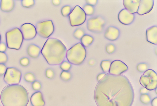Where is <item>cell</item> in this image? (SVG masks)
<instances>
[{"label":"cell","instance_id":"1","mask_svg":"<svg viewBox=\"0 0 157 106\" xmlns=\"http://www.w3.org/2000/svg\"><path fill=\"white\" fill-rule=\"evenodd\" d=\"M94 96L98 106H132L135 93L126 76L108 73L98 82Z\"/></svg>","mask_w":157,"mask_h":106},{"label":"cell","instance_id":"2","mask_svg":"<svg viewBox=\"0 0 157 106\" xmlns=\"http://www.w3.org/2000/svg\"><path fill=\"white\" fill-rule=\"evenodd\" d=\"M0 98L4 106H27L29 96L25 87L14 84L8 85L4 88Z\"/></svg>","mask_w":157,"mask_h":106},{"label":"cell","instance_id":"3","mask_svg":"<svg viewBox=\"0 0 157 106\" xmlns=\"http://www.w3.org/2000/svg\"><path fill=\"white\" fill-rule=\"evenodd\" d=\"M41 52L49 65H56L63 62L66 56L67 49L59 40L50 38L44 44Z\"/></svg>","mask_w":157,"mask_h":106},{"label":"cell","instance_id":"4","mask_svg":"<svg viewBox=\"0 0 157 106\" xmlns=\"http://www.w3.org/2000/svg\"><path fill=\"white\" fill-rule=\"evenodd\" d=\"M86 55L85 47L81 43H78L67 51L66 57L71 64L78 65L83 62Z\"/></svg>","mask_w":157,"mask_h":106},{"label":"cell","instance_id":"5","mask_svg":"<svg viewBox=\"0 0 157 106\" xmlns=\"http://www.w3.org/2000/svg\"><path fill=\"white\" fill-rule=\"evenodd\" d=\"M23 39L22 34L20 30L18 28L12 29L6 34V44L10 49H20Z\"/></svg>","mask_w":157,"mask_h":106},{"label":"cell","instance_id":"6","mask_svg":"<svg viewBox=\"0 0 157 106\" xmlns=\"http://www.w3.org/2000/svg\"><path fill=\"white\" fill-rule=\"evenodd\" d=\"M140 84L148 90L155 89L157 87V75L151 69L147 70L140 79Z\"/></svg>","mask_w":157,"mask_h":106},{"label":"cell","instance_id":"7","mask_svg":"<svg viewBox=\"0 0 157 106\" xmlns=\"http://www.w3.org/2000/svg\"><path fill=\"white\" fill-rule=\"evenodd\" d=\"M86 17L83 9L78 5L74 8L69 15L70 24L72 26L82 24L86 21Z\"/></svg>","mask_w":157,"mask_h":106},{"label":"cell","instance_id":"8","mask_svg":"<svg viewBox=\"0 0 157 106\" xmlns=\"http://www.w3.org/2000/svg\"><path fill=\"white\" fill-rule=\"evenodd\" d=\"M36 28L37 33L44 38H48L54 31V26L51 20L39 22Z\"/></svg>","mask_w":157,"mask_h":106},{"label":"cell","instance_id":"9","mask_svg":"<svg viewBox=\"0 0 157 106\" xmlns=\"http://www.w3.org/2000/svg\"><path fill=\"white\" fill-rule=\"evenodd\" d=\"M21 77V73L19 70L14 68H8L4 75V80L9 85L18 84Z\"/></svg>","mask_w":157,"mask_h":106},{"label":"cell","instance_id":"10","mask_svg":"<svg viewBox=\"0 0 157 106\" xmlns=\"http://www.w3.org/2000/svg\"><path fill=\"white\" fill-rule=\"evenodd\" d=\"M105 23L104 19L100 16L91 18L87 21V29L91 32L100 33L102 31Z\"/></svg>","mask_w":157,"mask_h":106},{"label":"cell","instance_id":"11","mask_svg":"<svg viewBox=\"0 0 157 106\" xmlns=\"http://www.w3.org/2000/svg\"><path fill=\"white\" fill-rule=\"evenodd\" d=\"M20 30L24 39L25 40H30L33 39L37 34L35 26L30 23L23 24L21 26Z\"/></svg>","mask_w":157,"mask_h":106},{"label":"cell","instance_id":"12","mask_svg":"<svg viewBox=\"0 0 157 106\" xmlns=\"http://www.w3.org/2000/svg\"><path fill=\"white\" fill-rule=\"evenodd\" d=\"M127 65L119 60H116L111 62L109 73L115 75H121L128 69Z\"/></svg>","mask_w":157,"mask_h":106},{"label":"cell","instance_id":"13","mask_svg":"<svg viewBox=\"0 0 157 106\" xmlns=\"http://www.w3.org/2000/svg\"><path fill=\"white\" fill-rule=\"evenodd\" d=\"M153 0H140L137 14L142 16L150 12L154 6Z\"/></svg>","mask_w":157,"mask_h":106},{"label":"cell","instance_id":"14","mask_svg":"<svg viewBox=\"0 0 157 106\" xmlns=\"http://www.w3.org/2000/svg\"><path fill=\"white\" fill-rule=\"evenodd\" d=\"M118 18L119 22L125 25L131 24L134 21L135 16L125 9L122 10L119 13Z\"/></svg>","mask_w":157,"mask_h":106},{"label":"cell","instance_id":"15","mask_svg":"<svg viewBox=\"0 0 157 106\" xmlns=\"http://www.w3.org/2000/svg\"><path fill=\"white\" fill-rule=\"evenodd\" d=\"M140 2V0H124L123 3L125 9L134 14L137 12Z\"/></svg>","mask_w":157,"mask_h":106},{"label":"cell","instance_id":"16","mask_svg":"<svg viewBox=\"0 0 157 106\" xmlns=\"http://www.w3.org/2000/svg\"><path fill=\"white\" fill-rule=\"evenodd\" d=\"M30 102L33 106H44L45 102L42 92L37 91L31 96Z\"/></svg>","mask_w":157,"mask_h":106},{"label":"cell","instance_id":"17","mask_svg":"<svg viewBox=\"0 0 157 106\" xmlns=\"http://www.w3.org/2000/svg\"><path fill=\"white\" fill-rule=\"evenodd\" d=\"M147 40L152 44H157V27L154 26L147 29L146 32Z\"/></svg>","mask_w":157,"mask_h":106},{"label":"cell","instance_id":"18","mask_svg":"<svg viewBox=\"0 0 157 106\" xmlns=\"http://www.w3.org/2000/svg\"><path fill=\"white\" fill-rule=\"evenodd\" d=\"M120 35V31L117 28L113 26H110L107 29L104 36L109 40L114 41L119 37Z\"/></svg>","mask_w":157,"mask_h":106},{"label":"cell","instance_id":"19","mask_svg":"<svg viewBox=\"0 0 157 106\" xmlns=\"http://www.w3.org/2000/svg\"><path fill=\"white\" fill-rule=\"evenodd\" d=\"M15 3L13 0H2L1 2V9L4 12H9L13 9Z\"/></svg>","mask_w":157,"mask_h":106},{"label":"cell","instance_id":"20","mask_svg":"<svg viewBox=\"0 0 157 106\" xmlns=\"http://www.w3.org/2000/svg\"><path fill=\"white\" fill-rule=\"evenodd\" d=\"M40 49L36 45L31 44L28 48V53L30 57L33 58H36L40 54Z\"/></svg>","mask_w":157,"mask_h":106},{"label":"cell","instance_id":"21","mask_svg":"<svg viewBox=\"0 0 157 106\" xmlns=\"http://www.w3.org/2000/svg\"><path fill=\"white\" fill-rule=\"evenodd\" d=\"M94 40L93 37L91 36L84 35L81 39V44L84 47H88L92 43Z\"/></svg>","mask_w":157,"mask_h":106},{"label":"cell","instance_id":"22","mask_svg":"<svg viewBox=\"0 0 157 106\" xmlns=\"http://www.w3.org/2000/svg\"><path fill=\"white\" fill-rule=\"evenodd\" d=\"M111 62L110 61H103L101 62V67L103 72L107 74L109 73Z\"/></svg>","mask_w":157,"mask_h":106},{"label":"cell","instance_id":"23","mask_svg":"<svg viewBox=\"0 0 157 106\" xmlns=\"http://www.w3.org/2000/svg\"><path fill=\"white\" fill-rule=\"evenodd\" d=\"M83 9L86 15L91 16L94 14V9L92 6L89 5H86L84 7Z\"/></svg>","mask_w":157,"mask_h":106},{"label":"cell","instance_id":"24","mask_svg":"<svg viewBox=\"0 0 157 106\" xmlns=\"http://www.w3.org/2000/svg\"><path fill=\"white\" fill-rule=\"evenodd\" d=\"M61 79L64 81H67L71 77V74L68 72L63 71L60 76Z\"/></svg>","mask_w":157,"mask_h":106},{"label":"cell","instance_id":"25","mask_svg":"<svg viewBox=\"0 0 157 106\" xmlns=\"http://www.w3.org/2000/svg\"><path fill=\"white\" fill-rule=\"evenodd\" d=\"M71 64L69 62L64 61L61 64L60 67L63 71L68 72L71 69Z\"/></svg>","mask_w":157,"mask_h":106},{"label":"cell","instance_id":"26","mask_svg":"<svg viewBox=\"0 0 157 106\" xmlns=\"http://www.w3.org/2000/svg\"><path fill=\"white\" fill-rule=\"evenodd\" d=\"M84 35V31L81 29L76 30L73 34L74 37L78 40H81Z\"/></svg>","mask_w":157,"mask_h":106},{"label":"cell","instance_id":"27","mask_svg":"<svg viewBox=\"0 0 157 106\" xmlns=\"http://www.w3.org/2000/svg\"><path fill=\"white\" fill-rule=\"evenodd\" d=\"M34 5L33 0H23L22 5L24 8H29L33 6Z\"/></svg>","mask_w":157,"mask_h":106},{"label":"cell","instance_id":"28","mask_svg":"<svg viewBox=\"0 0 157 106\" xmlns=\"http://www.w3.org/2000/svg\"><path fill=\"white\" fill-rule=\"evenodd\" d=\"M71 11V8L70 6H65L61 9V14L63 17H67L70 14Z\"/></svg>","mask_w":157,"mask_h":106},{"label":"cell","instance_id":"29","mask_svg":"<svg viewBox=\"0 0 157 106\" xmlns=\"http://www.w3.org/2000/svg\"><path fill=\"white\" fill-rule=\"evenodd\" d=\"M24 78L25 81L29 83H33L35 81V76L31 73H28L25 74Z\"/></svg>","mask_w":157,"mask_h":106},{"label":"cell","instance_id":"30","mask_svg":"<svg viewBox=\"0 0 157 106\" xmlns=\"http://www.w3.org/2000/svg\"><path fill=\"white\" fill-rule=\"evenodd\" d=\"M140 100L142 103L144 104L149 103L151 101L149 96L147 94H142L140 97Z\"/></svg>","mask_w":157,"mask_h":106},{"label":"cell","instance_id":"31","mask_svg":"<svg viewBox=\"0 0 157 106\" xmlns=\"http://www.w3.org/2000/svg\"><path fill=\"white\" fill-rule=\"evenodd\" d=\"M137 69L138 71L140 72H145L147 70V65L145 63H140L138 65Z\"/></svg>","mask_w":157,"mask_h":106},{"label":"cell","instance_id":"32","mask_svg":"<svg viewBox=\"0 0 157 106\" xmlns=\"http://www.w3.org/2000/svg\"><path fill=\"white\" fill-rule=\"evenodd\" d=\"M8 60L6 55L4 52H0V64L6 63Z\"/></svg>","mask_w":157,"mask_h":106},{"label":"cell","instance_id":"33","mask_svg":"<svg viewBox=\"0 0 157 106\" xmlns=\"http://www.w3.org/2000/svg\"><path fill=\"white\" fill-rule=\"evenodd\" d=\"M115 47L114 45L112 44L108 45L106 47V51L108 54H111L115 51Z\"/></svg>","mask_w":157,"mask_h":106},{"label":"cell","instance_id":"34","mask_svg":"<svg viewBox=\"0 0 157 106\" xmlns=\"http://www.w3.org/2000/svg\"><path fill=\"white\" fill-rule=\"evenodd\" d=\"M32 87L34 90H39L41 88V85L40 83L35 81L32 84Z\"/></svg>","mask_w":157,"mask_h":106},{"label":"cell","instance_id":"35","mask_svg":"<svg viewBox=\"0 0 157 106\" xmlns=\"http://www.w3.org/2000/svg\"><path fill=\"white\" fill-rule=\"evenodd\" d=\"M7 68L6 66L4 64H0V76L5 75Z\"/></svg>","mask_w":157,"mask_h":106},{"label":"cell","instance_id":"36","mask_svg":"<svg viewBox=\"0 0 157 106\" xmlns=\"http://www.w3.org/2000/svg\"><path fill=\"white\" fill-rule=\"evenodd\" d=\"M54 73L53 70L49 69H47L46 72V76L49 78L52 79L54 77Z\"/></svg>","mask_w":157,"mask_h":106},{"label":"cell","instance_id":"37","mask_svg":"<svg viewBox=\"0 0 157 106\" xmlns=\"http://www.w3.org/2000/svg\"><path fill=\"white\" fill-rule=\"evenodd\" d=\"M29 61L27 58H24L21 59L20 61V64L23 66H27L29 64Z\"/></svg>","mask_w":157,"mask_h":106},{"label":"cell","instance_id":"38","mask_svg":"<svg viewBox=\"0 0 157 106\" xmlns=\"http://www.w3.org/2000/svg\"><path fill=\"white\" fill-rule=\"evenodd\" d=\"M86 2L87 5L91 6H95L97 3V0H86Z\"/></svg>","mask_w":157,"mask_h":106},{"label":"cell","instance_id":"39","mask_svg":"<svg viewBox=\"0 0 157 106\" xmlns=\"http://www.w3.org/2000/svg\"><path fill=\"white\" fill-rule=\"evenodd\" d=\"M6 49V45L3 43L0 44V52H4Z\"/></svg>","mask_w":157,"mask_h":106},{"label":"cell","instance_id":"40","mask_svg":"<svg viewBox=\"0 0 157 106\" xmlns=\"http://www.w3.org/2000/svg\"><path fill=\"white\" fill-rule=\"evenodd\" d=\"M148 92V90L146 88H142L140 91V93L141 95L147 94Z\"/></svg>","mask_w":157,"mask_h":106},{"label":"cell","instance_id":"41","mask_svg":"<svg viewBox=\"0 0 157 106\" xmlns=\"http://www.w3.org/2000/svg\"><path fill=\"white\" fill-rule=\"evenodd\" d=\"M106 75L105 73H101L99 74L97 77V80L99 82Z\"/></svg>","mask_w":157,"mask_h":106},{"label":"cell","instance_id":"42","mask_svg":"<svg viewBox=\"0 0 157 106\" xmlns=\"http://www.w3.org/2000/svg\"><path fill=\"white\" fill-rule=\"evenodd\" d=\"M152 106H157V98L156 97L154 98L151 102Z\"/></svg>","mask_w":157,"mask_h":106},{"label":"cell","instance_id":"43","mask_svg":"<svg viewBox=\"0 0 157 106\" xmlns=\"http://www.w3.org/2000/svg\"><path fill=\"white\" fill-rule=\"evenodd\" d=\"M52 3L55 6H58L60 4V1L59 0H53L52 1Z\"/></svg>","mask_w":157,"mask_h":106},{"label":"cell","instance_id":"44","mask_svg":"<svg viewBox=\"0 0 157 106\" xmlns=\"http://www.w3.org/2000/svg\"><path fill=\"white\" fill-rule=\"evenodd\" d=\"M1 34H0V44H1Z\"/></svg>","mask_w":157,"mask_h":106},{"label":"cell","instance_id":"45","mask_svg":"<svg viewBox=\"0 0 157 106\" xmlns=\"http://www.w3.org/2000/svg\"><path fill=\"white\" fill-rule=\"evenodd\" d=\"M155 89H156L155 92H156V94H157V88Z\"/></svg>","mask_w":157,"mask_h":106}]
</instances>
